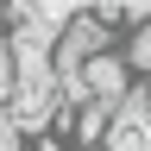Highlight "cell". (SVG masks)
Instances as JSON below:
<instances>
[{
	"mask_svg": "<svg viewBox=\"0 0 151 151\" xmlns=\"http://www.w3.org/2000/svg\"><path fill=\"white\" fill-rule=\"evenodd\" d=\"M13 88H19V57H13V38L0 32V113H6V101H13Z\"/></svg>",
	"mask_w": 151,
	"mask_h": 151,
	"instance_id": "obj_3",
	"label": "cell"
},
{
	"mask_svg": "<svg viewBox=\"0 0 151 151\" xmlns=\"http://www.w3.org/2000/svg\"><path fill=\"white\" fill-rule=\"evenodd\" d=\"M107 50H120V44H113V32L101 25V13H94V6L69 13V19H63V32H57V44H50V76H57V88L76 94L82 69L94 63V57H107Z\"/></svg>",
	"mask_w": 151,
	"mask_h": 151,
	"instance_id": "obj_1",
	"label": "cell"
},
{
	"mask_svg": "<svg viewBox=\"0 0 151 151\" xmlns=\"http://www.w3.org/2000/svg\"><path fill=\"white\" fill-rule=\"evenodd\" d=\"M120 57H126V69H132V82H151V13L120 38Z\"/></svg>",
	"mask_w": 151,
	"mask_h": 151,
	"instance_id": "obj_2",
	"label": "cell"
}]
</instances>
